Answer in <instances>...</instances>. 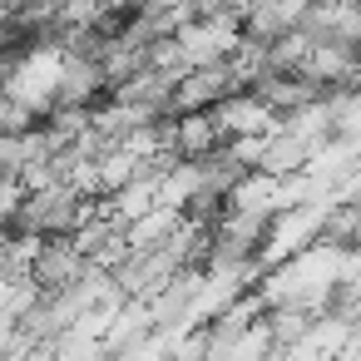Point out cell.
<instances>
[{"label":"cell","mask_w":361,"mask_h":361,"mask_svg":"<svg viewBox=\"0 0 361 361\" xmlns=\"http://www.w3.org/2000/svg\"><path fill=\"white\" fill-rule=\"evenodd\" d=\"M85 267H90V257L80 252L75 233H60V238H45V243H40V252H35V262H30V277L40 282V292H60V287L75 282Z\"/></svg>","instance_id":"1"},{"label":"cell","mask_w":361,"mask_h":361,"mask_svg":"<svg viewBox=\"0 0 361 361\" xmlns=\"http://www.w3.org/2000/svg\"><path fill=\"white\" fill-rule=\"evenodd\" d=\"M109 94H114V85H109L104 65H99V60H90V55H70V50H65V70H60V104L99 109Z\"/></svg>","instance_id":"2"},{"label":"cell","mask_w":361,"mask_h":361,"mask_svg":"<svg viewBox=\"0 0 361 361\" xmlns=\"http://www.w3.org/2000/svg\"><path fill=\"white\" fill-rule=\"evenodd\" d=\"M218 144H223V129L213 124L208 109H183V114H173V154H178V159H203V154H213Z\"/></svg>","instance_id":"3"},{"label":"cell","mask_w":361,"mask_h":361,"mask_svg":"<svg viewBox=\"0 0 361 361\" xmlns=\"http://www.w3.org/2000/svg\"><path fill=\"white\" fill-rule=\"evenodd\" d=\"M198 188H203V164H198V159H173V164L164 169V178H159V203L183 213Z\"/></svg>","instance_id":"4"},{"label":"cell","mask_w":361,"mask_h":361,"mask_svg":"<svg viewBox=\"0 0 361 361\" xmlns=\"http://www.w3.org/2000/svg\"><path fill=\"white\" fill-rule=\"evenodd\" d=\"M25 198H30L25 173H0V228H16V218H20V208H25Z\"/></svg>","instance_id":"5"}]
</instances>
